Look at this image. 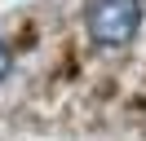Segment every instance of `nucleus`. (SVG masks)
<instances>
[{
    "label": "nucleus",
    "mask_w": 146,
    "mask_h": 141,
    "mask_svg": "<svg viewBox=\"0 0 146 141\" xmlns=\"http://www.w3.org/2000/svg\"><path fill=\"white\" fill-rule=\"evenodd\" d=\"M84 26L102 49H119L142 26V0H93L84 13Z\"/></svg>",
    "instance_id": "f257e3e1"
},
{
    "label": "nucleus",
    "mask_w": 146,
    "mask_h": 141,
    "mask_svg": "<svg viewBox=\"0 0 146 141\" xmlns=\"http://www.w3.org/2000/svg\"><path fill=\"white\" fill-rule=\"evenodd\" d=\"M9 66H13V53H9V44H5V40H0V79H5V75H9Z\"/></svg>",
    "instance_id": "f03ea898"
}]
</instances>
